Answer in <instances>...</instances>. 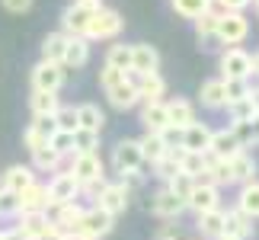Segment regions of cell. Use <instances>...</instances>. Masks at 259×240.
I'll use <instances>...</instances> for the list:
<instances>
[{"instance_id":"1","label":"cell","mask_w":259,"mask_h":240,"mask_svg":"<svg viewBox=\"0 0 259 240\" xmlns=\"http://www.w3.org/2000/svg\"><path fill=\"white\" fill-rule=\"evenodd\" d=\"M96 10H103V0H74V4L64 10V16H61V32L67 38H74V35L83 38L87 23L93 19Z\"/></svg>"},{"instance_id":"2","label":"cell","mask_w":259,"mask_h":240,"mask_svg":"<svg viewBox=\"0 0 259 240\" xmlns=\"http://www.w3.org/2000/svg\"><path fill=\"white\" fill-rule=\"evenodd\" d=\"M16 231L26 240H61V234L52 224L48 212H23L16 218Z\"/></svg>"},{"instance_id":"3","label":"cell","mask_w":259,"mask_h":240,"mask_svg":"<svg viewBox=\"0 0 259 240\" xmlns=\"http://www.w3.org/2000/svg\"><path fill=\"white\" fill-rule=\"evenodd\" d=\"M118 32H122V16H118L115 10L103 7V10H96L93 19L87 23L83 38L87 42H109V38H115Z\"/></svg>"},{"instance_id":"4","label":"cell","mask_w":259,"mask_h":240,"mask_svg":"<svg viewBox=\"0 0 259 240\" xmlns=\"http://www.w3.org/2000/svg\"><path fill=\"white\" fill-rule=\"evenodd\" d=\"M112 227H115V218L112 215H106L103 208L90 205L87 212H83V218H80V227H77L74 240H99V237L112 234Z\"/></svg>"},{"instance_id":"5","label":"cell","mask_w":259,"mask_h":240,"mask_svg":"<svg viewBox=\"0 0 259 240\" xmlns=\"http://www.w3.org/2000/svg\"><path fill=\"white\" fill-rule=\"evenodd\" d=\"M218 42L221 45H240L246 35H250V19H246L243 13H221L218 16Z\"/></svg>"},{"instance_id":"6","label":"cell","mask_w":259,"mask_h":240,"mask_svg":"<svg viewBox=\"0 0 259 240\" xmlns=\"http://www.w3.org/2000/svg\"><path fill=\"white\" fill-rule=\"evenodd\" d=\"M87 208L80 202H64V205H55L52 208V224L58 227V234H61V240H74L77 227H80V218H83Z\"/></svg>"},{"instance_id":"7","label":"cell","mask_w":259,"mask_h":240,"mask_svg":"<svg viewBox=\"0 0 259 240\" xmlns=\"http://www.w3.org/2000/svg\"><path fill=\"white\" fill-rule=\"evenodd\" d=\"M141 164H144V157H141V147H138V138H122V141L112 147V170L118 176L138 173Z\"/></svg>"},{"instance_id":"8","label":"cell","mask_w":259,"mask_h":240,"mask_svg":"<svg viewBox=\"0 0 259 240\" xmlns=\"http://www.w3.org/2000/svg\"><path fill=\"white\" fill-rule=\"evenodd\" d=\"M45 189H48V205H52V208L55 205H64V202H77V198H80V183H77L67 170H58L55 179ZM52 208H48V212H52Z\"/></svg>"},{"instance_id":"9","label":"cell","mask_w":259,"mask_h":240,"mask_svg":"<svg viewBox=\"0 0 259 240\" xmlns=\"http://www.w3.org/2000/svg\"><path fill=\"white\" fill-rule=\"evenodd\" d=\"M221 80H250V52L240 45H231L221 52Z\"/></svg>"},{"instance_id":"10","label":"cell","mask_w":259,"mask_h":240,"mask_svg":"<svg viewBox=\"0 0 259 240\" xmlns=\"http://www.w3.org/2000/svg\"><path fill=\"white\" fill-rule=\"evenodd\" d=\"M67 164H71L67 173H71L77 183H90V179L106 176V167H103V157L99 154H71Z\"/></svg>"},{"instance_id":"11","label":"cell","mask_w":259,"mask_h":240,"mask_svg":"<svg viewBox=\"0 0 259 240\" xmlns=\"http://www.w3.org/2000/svg\"><path fill=\"white\" fill-rule=\"evenodd\" d=\"M64 84V67L52 61H38L32 67V90H45V93H58Z\"/></svg>"},{"instance_id":"12","label":"cell","mask_w":259,"mask_h":240,"mask_svg":"<svg viewBox=\"0 0 259 240\" xmlns=\"http://www.w3.org/2000/svg\"><path fill=\"white\" fill-rule=\"evenodd\" d=\"M128 198H132V192L122 186V183H106V189L99 192V198H96V208H103L106 215H112V218H118L128 208Z\"/></svg>"},{"instance_id":"13","label":"cell","mask_w":259,"mask_h":240,"mask_svg":"<svg viewBox=\"0 0 259 240\" xmlns=\"http://www.w3.org/2000/svg\"><path fill=\"white\" fill-rule=\"evenodd\" d=\"M132 84H135L138 99H141V103H163L166 84H163V77H160V74H144V77L132 74Z\"/></svg>"},{"instance_id":"14","label":"cell","mask_w":259,"mask_h":240,"mask_svg":"<svg viewBox=\"0 0 259 240\" xmlns=\"http://www.w3.org/2000/svg\"><path fill=\"white\" fill-rule=\"evenodd\" d=\"M151 212H154L157 218H163V221H176V218L186 212V202H183V198H176L170 189L163 186L160 192L151 198Z\"/></svg>"},{"instance_id":"15","label":"cell","mask_w":259,"mask_h":240,"mask_svg":"<svg viewBox=\"0 0 259 240\" xmlns=\"http://www.w3.org/2000/svg\"><path fill=\"white\" fill-rule=\"evenodd\" d=\"M160 71V55L154 45H132V74L144 77V74H157Z\"/></svg>"},{"instance_id":"16","label":"cell","mask_w":259,"mask_h":240,"mask_svg":"<svg viewBox=\"0 0 259 240\" xmlns=\"http://www.w3.org/2000/svg\"><path fill=\"white\" fill-rule=\"evenodd\" d=\"M186 208H192L195 215H205V212L221 208V189L218 186H195L192 195L186 198Z\"/></svg>"},{"instance_id":"17","label":"cell","mask_w":259,"mask_h":240,"mask_svg":"<svg viewBox=\"0 0 259 240\" xmlns=\"http://www.w3.org/2000/svg\"><path fill=\"white\" fill-rule=\"evenodd\" d=\"M240 151H243V147H240V141L234 138L231 128L211 132V144H208V154H211L214 160H231V157H237Z\"/></svg>"},{"instance_id":"18","label":"cell","mask_w":259,"mask_h":240,"mask_svg":"<svg viewBox=\"0 0 259 240\" xmlns=\"http://www.w3.org/2000/svg\"><path fill=\"white\" fill-rule=\"evenodd\" d=\"M208 144H211V128L205 122H192L189 128H183V151H192V154H208Z\"/></svg>"},{"instance_id":"19","label":"cell","mask_w":259,"mask_h":240,"mask_svg":"<svg viewBox=\"0 0 259 240\" xmlns=\"http://www.w3.org/2000/svg\"><path fill=\"white\" fill-rule=\"evenodd\" d=\"M256 231L253 218H246L240 208H227L224 212V234L227 237H237V240H250Z\"/></svg>"},{"instance_id":"20","label":"cell","mask_w":259,"mask_h":240,"mask_svg":"<svg viewBox=\"0 0 259 240\" xmlns=\"http://www.w3.org/2000/svg\"><path fill=\"white\" fill-rule=\"evenodd\" d=\"M32 183H35V170L26 167V164H13L0 176V189H7V192H23V189L32 186Z\"/></svg>"},{"instance_id":"21","label":"cell","mask_w":259,"mask_h":240,"mask_svg":"<svg viewBox=\"0 0 259 240\" xmlns=\"http://www.w3.org/2000/svg\"><path fill=\"white\" fill-rule=\"evenodd\" d=\"M19 198V215L23 212H48V189L42 183H32V186H26L23 192H16Z\"/></svg>"},{"instance_id":"22","label":"cell","mask_w":259,"mask_h":240,"mask_svg":"<svg viewBox=\"0 0 259 240\" xmlns=\"http://www.w3.org/2000/svg\"><path fill=\"white\" fill-rule=\"evenodd\" d=\"M163 106H166V122L173 128H189L192 122H198L195 106L189 103V99H183V96H176V99H170V103H163Z\"/></svg>"},{"instance_id":"23","label":"cell","mask_w":259,"mask_h":240,"mask_svg":"<svg viewBox=\"0 0 259 240\" xmlns=\"http://www.w3.org/2000/svg\"><path fill=\"white\" fill-rule=\"evenodd\" d=\"M87 61H90V42H87V38H80V35L67 38L61 67H64V71H77V67H83Z\"/></svg>"},{"instance_id":"24","label":"cell","mask_w":259,"mask_h":240,"mask_svg":"<svg viewBox=\"0 0 259 240\" xmlns=\"http://www.w3.org/2000/svg\"><path fill=\"white\" fill-rule=\"evenodd\" d=\"M195 227L202 240H218L224 237V208H214V212H205V215H195Z\"/></svg>"},{"instance_id":"25","label":"cell","mask_w":259,"mask_h":240,"mask_svg":"<svg viewBox=\"0 0 259 240\" xmlns=\"http://www.w3.org/2000/svg\"><path fill=\"white\" fill-rule=\"evenodd\" d=\"M106 96H109V103H112L115 109H132V106L141 103V99H138V90L132 84V74H128L122 84H115L112 90H106Z\"/></svg>"},{"instance_id":"26","label":"cell","mask_w":259,"mask_h":240,"mask_svg":"<svg viewBox=\"0 0 259 240\" xmlns=\"http://www.w3.org/2000/svg\"><path fill=\"white\" fill-rule=\"evenodd\" d=\"M227 164H231V179H234V186H243V183H253V179H256V160L246 154V151H240L237 157H231Z\"/></svg>"},{"instance_id":"27","label":"cell","mask_w":259,"mask_h":240,"mask_svg":"<svg viewBox=\"0 0 259 240\" xmlns=\"http://www.w3.org/2000/svg\"><path fill=\"white\" fill-rule=\"evenodd\" d=\"M141 125H144V132H151V135H160L166 125V106L163 103H144L141 106Z\"/></svg>"},{"instance_id":"28","label":"cell","mask_w":259,"mask_h":240,"mask_svg":"<svg viewBox=\"0 0 259 240\" xmlns=\"http://www.w3.org/2000/svg\"><path fill=\"white\" fill-rule=\"evenodd\" d=\"M237 208L246 215V218H259V179H253V183H243L240 186V195H237Z\"/></svg>"},{"instance_id":"29","label":"cell","mask_w":259,"mask_h":240,"mask_svg":"<svg viewBox=\"0 0 259 240\" xmlns=\"http://www.w3.org/2000/svg\"><path fill=\"white\" fill-rule=\"evenodd\" d=\"M103 125H106V115H103L99 106H93V103H80V106H77V128L103 132Z\"/></svg>"},{"instance_id":"30","label":"cell","mask_w":259,"mask_h":240,"mask_svg":"<svg viewBox=\"0 0 259 240\" xmlns=\"http://www.w3.org/2000/svg\"><path fill=\"white\" fill-rule=\"evenodd\" d=\"M138 147H141V157H144V164H157V160H160L166 151H170V147L163 144V138L160 135H151V132H144L141 138H138Z\"/></svg>"},{"instance_id":"31","label":"cell","mask_w":259,"mask_h":240,"mask_svg":"<svg viewBox=\"0 0 259 240\" xmlns=\"http://www.w3.org/2000/svg\"><path fill=\"white\" fill-rule=\"evenodd\" d=\"M202 106L205 109H224L227 106V96H224V80L214 77V80H205L202 84Z\"/></svg>"},{"instance_id":"32","label":"cell","mask_w":259,"mask_h":240,"mask_svg":"<svg viewBox=\"0 0 259 240\" xmlns=\"http://www.w3.org/2000/svg\"><path fill=\"white\" fill-rule=\"evenodd\" d=\"M64 48H67V35H64V32H48V35L42 38V61L61 64Z\"/></svg>"},{"instance_id":"33","label":"cell","mask_w":259,"mask_h":240,"mask_svg":"<svg viewBox=\"0 0 259 240\" xmlns=\"http://www.w3.org/2000/svg\"><path fill=\"white\" fill-rule=\"evenodd\" d=\"M179 151H183V147H170V151H166V154L154 164V176L160 179L163 186H166V183H170V179L179 173Z\"/></svg>"},{"instance_id":"34","label":"cell","mask_w":259,"mask_h":240,"mask_svg":"<svg viewBox=\"0 0 259 240\" xmlns=\"http://www.w3.org/2000/svg\"><path fill=\"white\" fill-rule=\"evenodd\" d=\"M58 106H61L58 93L32 90V96H29V109H32V115H55V112H58Z\"/></svg>"},{"instance_id":"35","label":"cell","mask_w":259,"mask_h":240,"mask_svg":"<svg viewBox=\"0 0 259 240\" xmlns=\"http://www.w3.org/2000/svg\"><path fill=\"white\" fill-rule=\"evenodd\" d=\"M106 64L122 71V74H132V45H109Z\"/></svg>"},{"instance_id":"36","label":"cell","mask_w":259,"mask_h":240,"mask_svg":"<svg viewBox=\"0 0 259 240\" xmlns=\"http://www.w3.org/2000/svg\"><path fill=\"white\" fill-rule=\"evenodd\" d=\"M61 164L64 160L58 157L52 147H38V151H32V170H42V173H58V170H61Z\"/></svg>"},{"instance_id":"37","label":"cell","mask_w":259,"mask_h":240,"mask_svg":"<svg viewBox=\"0 0 259 240\" xmlns=\"http://www.w3.org/2000/svg\"><path fill=\"white\" fill-rule=\"evenodd\" d=\"M173 10L179 16H186V19H198L202 13H208L211 10V0H170Z\"/></svg>"},{"instance_id":"38","label":"cell","mask_w":259,"mask_h":240,"mask_svg":"<svg viewBox=\"0 0 259 240\" xmlns=\"http://www.w3.org/2000/svg\"><path fill=\"white\" fill-rule=\"evenodd\" d=\"M96 147H99V132H87V128L74 132V154H96Z\"/></svg>"},{"instance_id":"39","label":"cell","mask_w":259,"mask_h":240,"mask_svg":"<svg viewBox=\"0 0 259 240\" xmlns=\"http://www.w3.org/2000/svg\"><path fill=\"white\" fill-rule=\"evenodd\" d=\"M166 189H170V192H173L176 198H183V202H186V198L192 195V189H195V179L189 176V173H183V170H179V173L170 179V183H166Z\"/></svg>"},{"instance_id":"40","label":"cell","mask_w":259,"mask_h":240,"mask_svg":"<svg viewBox=\"0 0 259 240\" xmlns=\"http://www.w3.org/2000/svg\"><path fill=\"white\" fill-rule=\"evenodd\" d=\"M55 125H58V132L74 135V132H77V106H58V112H55Z\"/></svg>"},{"instance_id":"41","label":"cell","mask_w":259,"mask_h":240,"mask_svg":"<svg viewBox=\"0 0 259 240\" xmlns=\"http://www.w3.org/2000/svg\"><path fill=\"white\" fill-rule=\"evenodd\" d=\"M218 16H221V13H218V10L211 7L208 13H202V16L195 19V32H198V38H202V42H205V38H211V35L218 32Z\"/></svg>"},{"instance_id":"42","label":"cell","mask_w":259,"mask_h":240,"mask_svg":"<svg viewBox=\"0 0 259 240\" xmlns=\"http://www.w3.org/2000/svg\"><path fill=\"white\" fill-rule=\"evenodd\" d=\"M48 147H52V151L61 157V160H67V157L74 154V135H67V132H55V138L48 141Z\"/></svg>"},{"instance_id":"43","label":"cell","mask_w":259,"mask_h":240,"mask_svg":"<svg viewBox=\"0 0 259 240\" xmlns=\"http://www.w3.org/2000/svg\"><path fill=\"white\" fill-rule=\"evenodd\" d=\"M32 132L38 135V138H45V141H52L55 138V132H58V125H55V115H32Z\"/></svg>"},{"instance_id":"44","label":"cell","mask_w":259,"mask_h":240,"mask_svg":"<svg viewBox=\"0 0 259 240\" xmlns=\"http://www.w3.org/2000/svg\"><path fill=\"white\" fill-rule=\"evenodd\" d=\"M224 96H227V106L237 103V99H246L250 96V80H224Z\"/></svg>"},{"instance_id":"45","label":"cell","mask_w":259,"mask_h":240,"mask_svg":"<svg viewBox=\"0 0 259 240\" xmlns=\"http://www.w3.org/2000/svg\"><path fill=\"white\" fill-rule=\"evenodd\" d=\"M224 109L231 112V122H250V118L256 115V112H253V103H250V96H246V99H237V103L224 106Z\"/></svg>"},{"instance_id":"46","label":"cell","mask_w":259,"mask_h":240,"mask_svg":"<svg viewBox=\"0 0 259 240\" xmlns=\"http://www.w3.org/2000/svg\"><path fill=\"white\" fill-rule=\"evenodd\" d=\"M231 132H234V138H237V141H240V147H250V144H256L253 118H250V122H231Z\"/></svg>"},{"instance_id":"47","label":"cell","mask_w":259,"mask_h":240,"mask_svg":"<svg viewBox=\"0 0 259 240\" xmlns=\"http://www.w3.org/2000/svg\"><path fill=\"white\" fill-rule=\"evenodd\" d=\"M0 218H19V198H16V192L0 189Z\"/></svg>"},{"instance_id":"48","label":"cell","mask_w":259,"mask_h":240,"mask_svg":"<svg viewBox=\"0 0 259 240\" xmlns=\"http://www.w3.org/2000/svg\"><path fill=\"white\" fill-rule=\"evenodd\" d=\"M106 183H109L106 176H99V179H90V183H80V195H83V198H93V205H96V198H99V192L106 189Z\"/></svg>"},{"instance_id":"49","label":"cell","mask_w":259,"mask_h":240,"mask_svg":"<svg viewBox=\"0 0 259 240\" xmlns=\"http://www.w3.org/2000/svg\"><path fill=\"white\" fill-rule=\"evenodd\" d=\"M253 0H211V7H218V13H243Z\"/></svg>"},{"instance_id":"50","label":"cell","mask_w":259,"mask_h":240,"mask_svg":"<svg viewBox=\"0 0 259 240\" xmlns=\"http://www.w3.org/2000/svg\"><path fill=\"white\" fill-rule=\"evenodd\" d=\"M128 74H122V71H115V67H103V71H99V84H103V90H112L115 84H122Z\"/></svg>"},{"instance_id":"51","label":"cell","mask_w":259,"mask_h":240,"mask_svg":"<svg viewBox=\"0 0 259 240\" xmlns=\"http://www.w3.org/2000/svg\"><path fill=\"white\" fill-rule=\"evenodd\" d=\"M160 138H163V144H166V147H179V144H183V128L166 125L163 132H160Z\"/></svg>"},{"instance_id":"52","label":"cell","mask_w":259,"mask_h":240,"mask_svg":"<svg viewBox=\"0 0 259 240\" xmlns=\"http://www.w3.org/2000/svg\"><path fill=\"white\" fill-rule=\"evenodd\" d=\"M118 183H122L128 192H132V189H141V186H144V176H141V170H138V173H122V179H118Z\"/></svg>"},{"instance_id":"53","label":"cell","mask_w":259,"mask_h":240,"mask_svg":"<svg viewBox=\"0 0 259 240\" xmlns=\"http://www.w3.org/2000/svg\"><path fill=\"white\" fill-rule=\"evenodd\" d=\"M23 141H26V147H29V154H32V151H38V147H45L48 141H45V138H38L35 132H32V128H26V135H23Z\"/></svg>"},{"instance_id":"54","label":"cell","mask_w":259,"mask_h":240,"mask_svg":"<svg viewBox=\"0 0 259 240\" xmlns=\"http://www.w3.org/2000/svg\"><path fill=\"white\" fill-rule=\"evenodd\" d=\"M0 4H4L10 13H26V10L32 7V0H0Z\"/></svg>"},{"instance_id":"55","label":"cell","mask_w":259,"mask_h":240,"mask_svg":"<svg viewBox=\"0 0 259 240\" xmlns=\"http://www.w3.org/2000/svg\"><path fill=\"white\" fill-rule=\"evenodd\" d=\"M154 240H179V231H176V224H160V231H157Z\"/></svg>"},{"instance_id":"56","label":"cell","mask_w":259,"mask_h":240,"mask_svg":"<svg viewBox=\"0 0 259 240\" xmlns=\"http://www.w3.org/2000/svg\"><path fill=\"white\" fill-rule=\"evenodd\" d=\"M250 103H253V112L259 115V87H250Z\"/></svg>"},{"instance_id":"57","label":"cell","mask_w":259,"mask_h":240,"mask_svg":"<svg viewBox=\"0 0 259 240\" xmlns=\"http://www.w3.org/2000/svg\"><path fill=\"white\" fill-rule=\"evenodd\" d=\"M250 77H259V52L250 55Z\"/></svg>"},{"instance_id":"58","label":"cell","mask_w":259,"mask_h":240,"mask_svg":"<svg viewBox=\"0 0 259 240\" xmlns=\"http://www.w3.org/2000/svg\"><path fill=\"white\" fill-rule=\"evenodd\" d=\"M218 240H237V237H227V234H224V237H218Z\"/></svg>"},{"instance_id":"59","label":"cell","mask_w":259,"mask_h":240,"mask_svg":"<svg viewBox=\"0 0 259 240\" xmlns=\"http://www.w3.org/2000/svg\"><path fill=\"white\" fill-rule=\"evenodd\" d=\"M256 13H259V0H256Z\"/></svg>"},{"instance_id":"60","label":"cell","mask_w":259,"mask_h":240,"mask_svg":"<svg viewBox=\"0 0 259 240\" xmlns=\"http://www.w3.org/2000/svg\"><path fill=\"white\" fill-rule=\"evenodd\" d=\"M253 4H256V0H253Z\"/></svg>"}]
</instances>
